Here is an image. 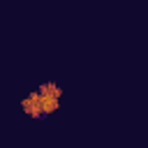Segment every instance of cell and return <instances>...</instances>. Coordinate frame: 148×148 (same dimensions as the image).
Returning <instances> with one entry per match:
<instances>
[{
    "mask_svg": "<svg viewBox=\"0 0 148 148\" xmlns=\"http://www.w3.org/2000/svg\"><path fill=\"white\" fill-rule=\"evenodd\" d=\"M21 106H23V111H25L28 116H32V118L42 116L44 111H42V95H39V90H35V92H30L28 97H23Z\"/></svg>",
    "mask_w": 148,
    "mask_h": 148,
    "instance_id": "obj_1",
    "label": "cell"
},
{
    "mask_svg": "<svg viewBox=\"0 0 148 148\" xmlns=\"http://www.w3.org/2000/svg\"><path fill=\"white\" fill-rule=\"evenodd\" d=\"M39 95H42V111L44 113H51V111L58 109V97L56 95H44V92H39Z\"/></svg>",
    "mask_w": 148,
    "mask_h": 148,
    "instance_id": "obj_2",
    "label": "cell"
},
{
    "mask_svg": "<svg viewBox=\"0 0 148 148\" xmlns=\"http://www.w3.org/2000/svg\"><path fill=\"white\" fill-rule=\"evenodd\" d=\"M39 92H44V95H56V97H60V86H56V83H42L39 86Z\"/></svg>",
    "mask_w": 148,
    "mask_h": 148,
    "instance_id": "obj_3",
    "label": "cell"
}]
</instances>
